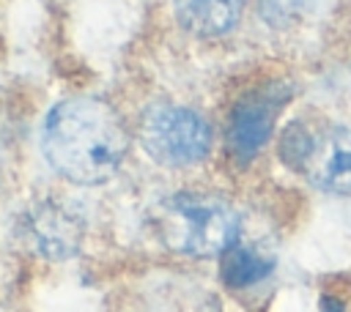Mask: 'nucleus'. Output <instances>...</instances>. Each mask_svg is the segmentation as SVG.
<instances>
[{
  "mask_svg": "<svg viewBox=\"0 0 351 312\" xmlns=\"http://www.w3.org/2000/svg\"><path fill=\"white\" fill-rule=\"evenodd\" d=\"M154 230L162 244L178 255L214 257L236 244L239 216L214 194L176 192L156 205Z\"/></svg>",
  "mask_w": 351,
  "mask_h": 312,
  "instance_id": "obj_2",
  "label": "nucleus"
},
{
  "mask_svg": "<svg viewBox=\"0 0 351 312\" xmlns=\"http://www.w3.org/2000/svg\"><path fill=\"white\" fill-rule=\"evenodd\" d=\"M271 271H274V260L252 246H244V244L228 246L219 260V276L233 290L252 287V285L263 282Z\"/></svg>",
  "mask_w": 351,
  "mask_h": 312,
  "instance_id": "obj_8",
  "label": "nucleus"
},
{
  "mask_svg": "<svg viewBox=\"0 0 351 312\" xmlns=\"http://www.w3.org/2000/svg\"><path fill=\"white\" fill-rule=\"evenodd\" d=\"M321 312H343V304H340V301H335V298H324Z\"/></svg>",
  "mask_w": 351,
  "mask_h": 312,
  "instance_id": "obj_10",
  "label": "nucleus"
},
{
  "mask_svg": "<svg viewBox=\"0 0 351 312\" xmlns=\"http://www.w3.org/2000/svg\"><path fill=\"white\" fill-rule=\"evenodd\" d=\"M41 151L66 181L96 186L118 172L129 151V131L112 104L77 96L49 109L41 129Z\"/></svg>",
  "mask_w": 351,
  "mask_h": 312,
  "instance_id": "obj_1",
  "label": "nucleus"
},
{
  "mask_svg": "<svg viewBox=\"0 0 351 312\" xmlns=\"http://www.w3.org/2000/svg\"><path fill=\"white\" fill-rule=\"evenodd\" d=\"M22 244L44 260H69L85 238V219L60 200H38L19 216Z\"/></svg>",
  "mask_w": 351,
  "mask_h": 312,
  "instance_id": "obj_4",
  "label": "nucleus"
},
{
  "mask_svg": "<svg viewBox=\"0 0 351 312\" xmlns=\"http://www.w3.org/2000/svg\"><path fill=\"white\" fill-rule=\"evenodd\" d=\"M310 0H258V14L271 27H288L304 16Z\"/></svg>",
  "mask_w": 351,
  "mask_h": 312,
  "instance_id": "obj_9",
  "label": "nucleus"
},
{
  "mask_svg": "<svg viewBox=\"0 0 351 312\" xmlns=\"http://www.w3.org/2000/svg\"><path fill=\"white\" fill-rule=\"evenodd\" d=\"M299 172L329 194H351V129H313L310 148L299 164Z\"/></svg>",
  "mask_w": 351,
  "mask_h": 312,
  "instance_id": "obj_6",
  "label": "nucleus"
},
{
  "mask_svg": "<svg viewBox=\"0 0 351 312\" xmlns=\"http://www.w3.org/2000/svg\"><path fill=\"white\" fill-rule=\"evenodd\" d=\"M288 96H291L288 88L266 85L239 99L228 120V151L239 164H250L269 142L277 112L288 101Z\"/></svg>",
  "mask_w": 351,
  "mask_h": 312,
  "instance_id": "obj_5",
  "label": "nucleus"
},
{
  "mask_svg": "<svg viewBox=\"0 0 351 312\" xmlns=\"http://www.w3.org/2000/svg\"><path fill=\"white\" fill-rule=\"evenodd\" d=\"M247 0H173L176 19L195 36H225L241 19Z\"/></svg>",
  "mask_w": 351,
  "mask_h": 312,
  "instance_id": "obj_7",
  "label": "nucleus"
},
{
  "mask_svg": "<svg viewBox=\"0 0 351 312\" xmlns=\"http://www.w3.org/2000/svg\"><path fill=\"white\" fill-rule=\"evenodd\" d=\"M140 142L145 153L167 167H189L208 156L211 129L189 107L154 104L140 118Z\"/></svg>",
  "mask_w": 351,
  "mask_h": 312,
  "instance_id": "obj_3",
  "label": "nucleus"
}]
</instances>
